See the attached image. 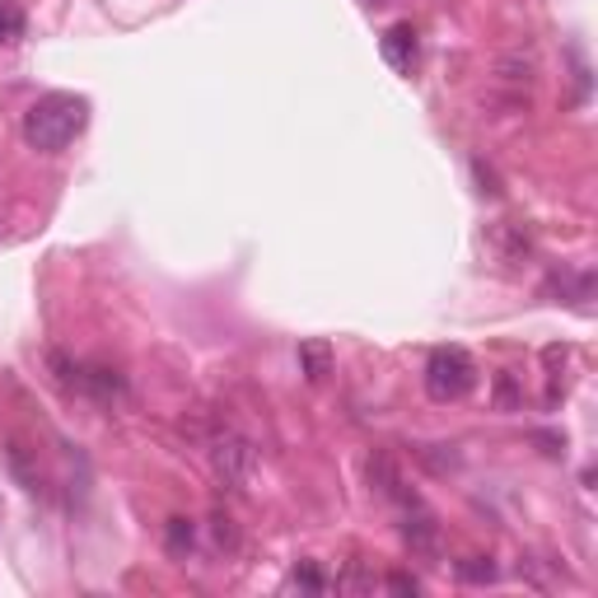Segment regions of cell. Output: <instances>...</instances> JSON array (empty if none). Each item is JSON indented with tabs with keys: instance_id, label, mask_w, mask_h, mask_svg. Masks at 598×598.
<instances>
[{
	"instance_id": "cell-11",
	"label": "cell",
	"mask_w": 598,
	"mask_h": 598,
	"mask_svg": "<svg viewBox=\"0 0 598 598\" xmlns=\"http://www.w3.org/2000/svg\"><path fill=\"white\" fill-rule=\"evenodd\" d=\"M458 580H468V585H487V580H495L491 556H468V562H458Z\"/></svg>"
},
{
	"instance_id": "cell-3",
	"label": "cell",
	"mask_w": 598,
	"mask_h": 598,
	"mask_svg": "<svg viewBox=\"0 0 598 598\" xmlns=\"http://www.w3.org/2000/svg\"><path fill=\"white\" fill-rule=\"evenodd\" d=\"M211 472L221 477V487L248 491L253 472H257V449H253V440H244V435H234V430H221V435L211 440Z\"/></svg>"
},
{
	"instance_id": "cell-5",
	"label": "cell",
	"mask_w": 598,
	"mask_h": 598,
	"mask_svg": "<svg viewBox=\"0 0 598 598\" xmlns=\"http://www.w3.org/2000/svg\"><path fill=\"white\" fill-rule=\"evenodd\" d=\"M416 52H421V43H416V29L412 24H393L384 33V62L393 71H412L416 66Z\"/></svg>"
},
{
	"instance_id": "cell-8",
	"label": "cell",
	"mask_w": 598,
	"mask_h": 598,
	"mask_svg": "<svg viewBox=\"0 0 598 598\" xmlns=\"http://www.w3.org/2000/svg\"><path fill=\"white\" fill-rule=\"evenodd\" d=\"M75 384L85 388V393H94L98 403H113V397L127 393V384H122V374H117V370H79Z\"/></svg>"
},
{
	"instance_id": "cell-13",
	"label": "cell",
	"mask_w": 598,
	"mask_h": 598,
	"mask_svg": "<svg viewBox=\"0 0 598 598\" xmlns=\"http://www.w3.org/2000/svg\"><path fill=\"white\" fill-rule=\"evenodd\" d=\"M397 594H416V580H407V575H393V580H388Z\"/></svg>"
},
{
	"instance_id": "cell-12",
	"label": "cell",
	"mask_w": 598,
	"mask_h": 598,
	"mask_svg": "<svg viewBox=\"0 0 598 598\" xmlns=\"http://www.w3.org/2000/svg\"><path fill=\"white\" fill-rule=\"evenodd\" d=\"M295 585H305V589H323V575H318L313 566H305V570H295Z\"/></svg>"
},
{
	"instance_id": "cell-10",
	"label": "cell",
	"mask_w": 598,
	"mask_h": 598,
	"mask_svg": "<svg viewBox=\"0 0 598 598\" xmlns=\"http://www.w3.org/2000/svg\"><path fill=\"white\" fill-rule=\"evenodd\" d=\"M164 547H169L173 556H188V552L196 547V528H192V520H169V528H164Z\"/></svg>"
},
{
	"instance_id": "cell-4",
	"label": "cell",
	"mask_w": 598,
	"mask_h": 598,
	"mask_svg": "<svg viewBox=\"0 0 598 598\" xmlns=\"http://www.w3.org/2000/svg\"><path fill=\"white\" fill-rule=\"evenodd\" d=\"M403 543L416 552V556H440V524L430 520L426 510H407V520H403Z\"/></svg>"
},
{
	"instance_id": "cell-2",
	"label": "cell",
	"mask_w": 598,
	"mask_h": 598,
	"mask_svg": "<svg viewBox=\"0 0 598 598\" xmlns=\"http://www.w3.org/2000/svg\"><path fill=\"white\" fill-rule=\"evenodd\" d=\"M477 384V365L463 346H440L430 351L426 361V393L430 403H458V397H468Z\"/></svg>"
},
{
	"instance_id": "cell-7",
	"label": "cell",
	"mask_w": 598,
	"mask_h": 598,
	"mask_svg": "<svg viewBox=\"0 0 598 598\" xmlns=\"http://www.w3.org/2000/svg\"><path fill=\"white\" fill-rule=\"evenodd\" d=\"M299 374L309 378V384H323L332 374V346L323 337H309V342H299Z\"/></svg>"
},
{
	"instance_id": "cell-1",
	"label": "cell",
	"mask_w": 598,
	"mask_h": 598,
	"mask_svg": "<svg viewBox=\"0 0 598 598\" xmlns=\"http://www.w3.org/2000/svg\"><path fill=\"white\" fill-rule=\"evenodd\" d=\"M89 122V98L79 94H43L38 104L24 113V146L38 154H56L66 150Z\"/></svg>"
},
{
	"instance_id": "cell-6",
	"label": "cell",
	"mask_w": 598,
	"mask_h": 598,
	"mask_svg": "<svg viewBox=\"0 0 598 598\" xmlns=\"http://www.w3.org/2000/svg\"><path fill=\"white\" fill-rule=\"evenodd\" d=\"M370 487H378V495H388V501L416 505V495L403 491V477H397V468H393L388 453H374V458H370Z\"/></svg>"
},
{
	"instance_id": "cell-9",
	"label": "cell",
	"mask_w": 598,
	"mask_h": 598,
	"mask_svg": "<svg viewBox=\"0 0 598 598\" xmlns=\"http://www.w3.org/2000/svg\"><path fill=\"white\" fill-rule=\"evenodd\" d=\"M24 29H29L24 10H19L14 0H0V43H19V38H24Z\"/></svg>"
}]
</instances>
